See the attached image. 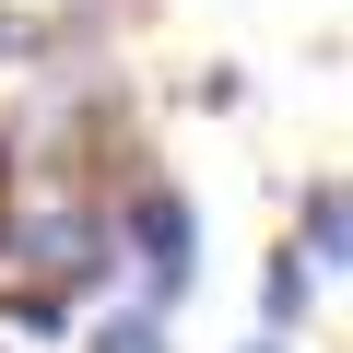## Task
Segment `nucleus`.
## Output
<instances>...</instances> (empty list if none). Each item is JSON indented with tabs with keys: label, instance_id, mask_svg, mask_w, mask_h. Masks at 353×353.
<instances>
[{
	"label": "nucleus",
	"instance_id": "1",
	"mask_svg": "<svg viewBox=\"0 0 353 353\" xmlns=\"http://www.w3.org/2000/svg\"><path fill=\"white\" fill-rule=\"evenodd\" d=\"M106 248L141 271V306L165 318L176 294H189V271H201V212H189V189H176V176H130V189H118V224H106Z\"/></svg>",
	"mask_w": 353,
	"mask_h": 353
},
{
	"label": "nucleus",
	"instance_id": "2",
	"mask_svg": "<svg viewBox=\"0 0 353 353\" xmlns=\"http://www.w3.org/2000/svg\"><path fill=\"white\" fill-rule=\"evenodd\" d=\"M0 259H12V283H48V294H83V283L118 271L94 201H48V212H24V224H0Z\"/></svg>",
	"mask_w": 353,
	"mask_h": 353
},
{
	"label": "nucleus",
	"instance_id": "3",
	"mask_svg": "<svg viewBox=\"0 0 353 353\" xmlns=\"http://www.w3.org/2000/svg\"><path fill=\"white\" fill-rule=\"evenodd\" d=\"M341 236H353V212H341V176H318V189H306V212H294V259L330 283V271H341Z\"/></svg>",
	"mask_w": 353,
	"mask_h": 353
},
{
	"label": "nucleus",
	"instance_id": "4",
	"mask_svg": "<svg viewBox=\"0 0 353 353\" xmlns=\"http://www.w3.org/2000/svg\"><path fill=\"white\" fill-rule=\"evenodd\" d=\"M259 306H271V330H294V318L318 306V271H306V259H271V283H259Z\"/></svg>",
	"mask_w": 353,
	"mask_h": 353
},
{
	"label": "nucleus",
	"instance_id": "5",
	"mask_svg": "<svg viewBox=\"0 0 353 353\" xmlns=\"http://www.w3.org/2000/svg\"><path fill=\"white\" fill-rule=\"evenodd\" d=\"M0 318H12V330H59L71 294H48V283H0Z\"/></svg>",
	"mask_w": 353,
	"mask_h": 353
},
{
	"label": "nucleus",
	"instance_id": "6",
	"mask_svg": "<svg viewBox=\"0 0 353 353\" xmlns=\"http://www.w3.org/2000/svg\"><path fill=\"white\" fill-rule=\"evenodd\" d=\"M94 353H165V318H153V306H118V318L94 330Z\"/></svg>",
	"mask_w": 353,
	"mask_h": 353
},
{
	"label": "nucleus",
	"instance_id": "7",
	"mask_svg": "<svg viewBox=\"0 0 353 353\" xmlns=\"http://www.w3.org/2000/svg\"><path fill=\"white\" fill-rule=\"evenodd\" d=\"M0 212H12V141H0Z\"/></svg>",
	"mask_w": 353,
	"mask_h": 353
},
{
	"label": "nucleus",
	"instance_id": "8",
	"mask_svg": "<svg viewBox=\"0 0 353 353\" xmlns=\"http://www.w3.org/2000/svg\"><path fill=\"white\" fill-rule=\"evenodd\" d=\"M248 353H294V341H283V330H259V341H248Z\"/></svg>",
	"mask_w": 353,
	"mask_h": 353
}]
</instances>
